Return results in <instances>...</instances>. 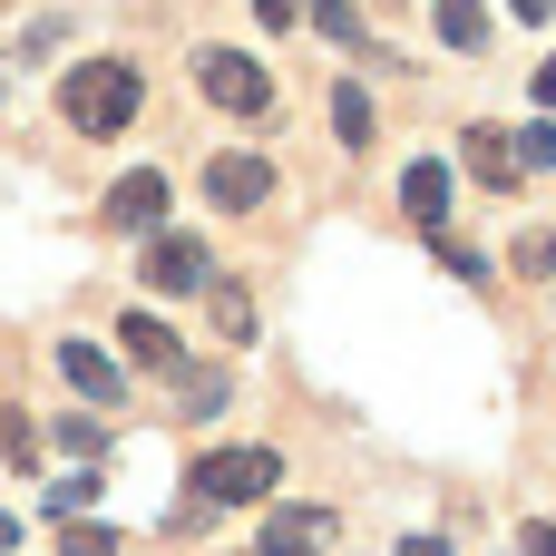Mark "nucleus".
<instances>
[{
  "label": "nucleus",
  "mask_w": 556,
  "mask_h": 556,
  "mask_svg": "<svg viewBox=\"0 0 556 556\" xmlns=\"http://www.w3.org/2000/svg\"><path fill=\"white\" fill-rule=\"evenodd\" d=\"M283 489V450H264V440H235V450H205L195 469H186V498H176V528H205L215 508H264Z\"/></svg>",
  "instance_id": "1"
},
{
  "label": "nucleus",
  "mask_w": 556,
  "mask_h": 556,
  "mask_svg": "<svg viewBox=\"0 0 556 556\" xmlns=\"http://www.w3.org/2000/svg\"><path fill=\"white\" fill-rule=\"evenodd\" d=\"M137 98H147L137 59H78V68L59 78V117H68L78 137H117V127L137 117Z\"/></svg>",
  "instance_id": "2"
},
{
  "label": "nucleus",
  "mask_w": 556,
  "mask_h": 556,
  "mask_svg": "<svg viewBox=\"0 0 556 556\" xmlns=\"http://www.w3.org/2000/svg\"><path fill=\"white\" fill-rule=\"evenodd\" d=\"M195 88H205L225 117H274V78H264V59H244V49H195Z\"/></svg>",
  "instance_id": "3"
},
{
  "label": "nucleus",
  "mask_w": 556,
  "mask_h": 556,
  "mask_svg": "<svg viewBox=\"0 0 556 556\" xmlns=\"http://www.w3.org/2000/svg\"><path fill=\"white\" fill-rule=\"evenodd\" d=\"M205 205H215V215H264V205H274V156L215 147V156H205Z\"/></svg>",
  "instance_id": "4"
},
{
  "label": "nucleus",
  "mask_w": 556,
  "mask_h": 556,
  "mask_svg": "<svg viewBox=\"0 0 556 556\" xmlns=\"http://www.w3.org/2000/svg\"><path fill=\"white\" fill-rule=\"evenodd\" d=\"M98 225H108V235H156V225H166V176H156V166H127V176L108 186Z\"/></svg>",
  "instance_id": "5"
},
{
  "label": "nucleus",
  "mask_w": 556,
  "mask_h": 556,
  "mask_svg": "<svg viewBox=\"0 0 556 556\" xmlns=\"http://www.w3.org/2000/svg\"><path fill=\"white\" fill-rule=\"evenodd\" d=\"M215 283V254L195 235H147V293H205Z\"/></svg>",
  "instance_id": "6"
},
{
  "label": "nucleus",
  "mask_w": 556,
  "mask_h": 556,
  "mask_svg": "<svg viewBox=\"0 0 556 556\" xmlns=\"http://www.w3.org/2000/svg\"><path fill=\"white\" fill-rule=\"evenodd\" d=\"M59 381H68V391H78L88 410H98V401H108V410L127 401V371H117V362H108L98 342H59Z\"/></svg>",
  "instance_id": "7"
},
{
  "label": "nucleus",
  "mask_w": 556,
  "mask_h": 556,
  "mask_svg": "<svg viewBox=\"0 0 556 556\" xmlns=\"http://www.w3.org/2000/svg\"><path fill=\"white\" fill-rule=\"evenodd\" d=\"M401 215H410L420 235H450V166H440V156L401 166Z\"/></svg>",
  "instance_id": "8"
},
{
  "label": "nucleus",
  "mask_w": 556,
  "mask_h": 556,
  "mask_svg": "<svg viewBox=\"0 0 556 556\" xmlns=\"http://www.w3.org/2000/svg\"><path fill=\"white\" fill-rule=\"evenodd\" d=\"M323 547H332V508H283L254 538V556H323Z\"/></svg>",
  "instance_id": "9"
},
{
  "label": "nucleus",
  "mask_w": 556,
  "mask_h": 556,
  "mask_svg": "<svg viewBox=\"0 0 556 556\" xmlns=\"http://www.w3.org/2000/svg\"><path fill=\"white\" fill-rule=\"evenodd\" d=\"M117 352H127V362H147V371H176V362H186V342H176L156 313H117Z\"/></svg>",
  "instance_id": "10"
},
{
  "label": "nucleus",
  "mask_w": 556,
  "mask_h": 556,
  "mask_svg": "<svg viewBox=\"0 0 556 556\" xmlns=\"http://www.w3.org/2000/svg\"><path fill=\"white\" fill-rule=\"evenodd\" d=\"M459 156H469V176H479V186H518V156H508V127H469V137H459Z\"/></svg>",
  "instance_id": "11"
},
{
  "label": "nucleus",
  "mask_w": 556,
  "mask_h": 556,
  "mask_svg": "<svg viewBox=\"0 0 556 556\" xmlns=\"http://www.w3.org/2000/svg\"><path fill=\"white\" fill-rule=\"evenodd\" d=\"M332 137H342L352 156L371 147V88H362V78H332Z\"/></svg>",
  "instance_id": "12"
},
{
  "label": "nucleus",
  "mask_w": 556,
  "mask_h": 556,
  "mask_svg": "<svg viewBox=\"0 0 556 556\" xmlns=\"http://www.w3.org/2000/svg\"><path fill=\"white\" fill-rule=\"evenodd\" d=\"M225 401H235V381H225V371H195V362H176V410H186V420H215Z\"/></svg>",
  "instance_id": "13"
},
{
  "label": "nucleus",
  "mask_w": 556,
  "mask_h": 556,
  "mask_svg": "<svg viewBox=\"0 0 556 556\" xmlns=\"http://www.w3.org/2000/svg\"><path fill=\"white\" fill-rule=\"evenodd\" d=\"M430 20L450 49H489V0H430Z\"/></svg>",
  "instance_id": "14"
},
{
  "label": "nucleus",
  "mask_w": 556,
  "mask_h": 556,
  "mask_svg": "<svg viewBox=\"0 0 556 556\" xmlns=\"http://www.w3.org/2000/svg\"><path fill=\"white\" fill-rule=\"evenodd\" d=\"M508 156H518V176H547V166H556V117H528V127H508Z\"/></svg>",
  "instance_id": "15"
},
{
  "label": "nucleus",
  "mask_w": 556,
  "mask_h": 556,
  "mask_svg": "<svg viewBox=\"0 0 556 556\" xmlns=\"http://www.w3.org/2000/svg\"><path fill=\"white\" fill-rule=\"evenodd\" d=\"M0 459H10V469H39V420H29L20 401H0Z\"/></svg>",
  "instance_id": "16"
},
{
  "label": "nucleus",
  "mask_w": 556,
  "mask_h": 556,
  "mask_svg": "<svg viewBox=\"0 0 556 556\" xmlns=\"http://www.w3.org/2000/svg\"><path fill=\"white\" fill-rule=\"evenodd\" d=\"M205 293H215V332L225 342H254V293L244 283H205Z\"/></svg>",
  "instance_id": "17"
},
{
  "label": "nucleus",
  "mask_w": 556,
  "mask_h": 556,
  "mask_svg": "<svg viewBox=\"0 0 556 556\" xmlns=\"http://www.w3.org/2000/svg\"><path fill=\"white\" fill-rule=\"evenodd\" d=\"M303 20H313L323 39H342V49H362V10H352V0H303Z\"/></svg>",
  "instance_id": "18"
},
{
  "label": "nucleus",
  "mask_w": 556,
  "mask_h": 556,
  "mask_svg": "<svg viewBox=\"0 0 556 556\" xmlns=\"http://www.w3.org/2000/svg\"><path fill=\"white\" fill-rule=\"evenodd\" d=\"M518 274L528 283H556V225H528L518 235Z\"/></svg>",
  "instance_id": "19"
},
{
  "label": "nucleus",
  "mask_w": 556,
  "mask_h": 556,
  "mask_svg": "<svg viewBox=\"0 0 556 556\" xmlns=\"http://www.w3.org/2000/svg\"><path fill=\"white\" fill-rule=\"evenodd\" d=\"M59 450H68V459H108V430L78 410V420H59Z\"/></svg>",
  "instance_id": "20"
},
{
  "label": "nucleus",
  "mask_w": 556,
  "mask_h": 556,
  "mask_svg": "<svg viewBox=\"0 0 556 556\" xmlns=\"http://www.w3.org/2000/svg\"><path fill=\"white\" fill-rule=\"evenodd\" d=\"M59 556H117V528H98V518H78V528L59 538Z\"/></svg>",
  "instance_id": "21"
},
{
  "label": "nucleus",
  "mask_w": 556,
  "mask_h": 556,
  "mask_svg": "<svg viewBox=\"0 0 556 556\" xmlns=\"http://www.w3.org/2000/svg\"><path fill=\"white\" fill-rule=\"evenodd\" d=\"M88 498H98V469H78V479H59V489H49V508H59V518H78Z\"/></svg>",
  "instance_id": "22"
},
{
  "label": "nucleus",
  "mask_w": 556,
  "mask_h": 556,
  "mask_svg": "<svg viewBox=\"0 0 556 556\" xmlns=\"http://www.w3.org/2000/svg\"><path fill=\"white\" fill-rule=\"evenodd\" d=\"M244 10H254L264 29H293V20H303V0H244Z\"/></svg>",
  "instance_id": "23"
},
{
  "label": "nucleus",
  "mask_w": 556,
  "mask_h": 556,
  "mask_svg": "<svg viewBox=\"0 0 556 556\" xmlns=\"http://www.w3.org/2000/svg\"><path fill=\"white\" fill-rule=\"evenodd\" d=\"M538 117H556V59H538Z\"/></svg>",
  "instance_id": "24"
},
{
  "label": "nucleus",
  "mask_w": 556,
  "mask_h": 556,
  "mask_svg": "<svg viewBox=\"0 0 556 556\" xmlns=\"http://www.w3.org/2000/svg\"><path fill=\"white\" fill-rule=\"evenodd\" d=\"M508 10H518L528 29H538V20H556V0H508Z\"/></svg>",
  "instance_id": "25"
},
{
  "label": "nucleus",
  "mask_w": 556,
  "mask_h": 556,
  "mask_svg": "<svg viewBox=\"0 0 556 556\" xmlns=\"http://www.w3.org/2000/svg\"><path fill=\"white\" fill-rule=\"evenodd\" d=\"M401 556H450V538H401Z\"/></svg>",
  "instance_id": "26"
},
{
  "label": "nucleus",
  "mask_w": 556,
  "mask_h": 556,
  "mask_svg": "<svg viewBox=\"0 0 556 556\" xmlns=\"http://www.w3.org/2000/svg\"><path fill=\"white\" fill-rule=\"evenodd\" d=\"M518 547H528V556H556V528H528V538H518Z\"/></svg>",
  "instance_id": "27"
},
{
  "label": "nucleus",
  "mask_w": 556,
  "mask_h": 556,
  "mask_svg": "<svg viewBox=\"0 0 556 556\" xmlns=\"http://www.w3.org/2000/svg\"><path fill=\"white\" fill-rule=\"evenodd\" d=\"M10 547H20V518H0V556H10Z\"/></svg>",
  "instance_id": "28"
}]
</instances>
